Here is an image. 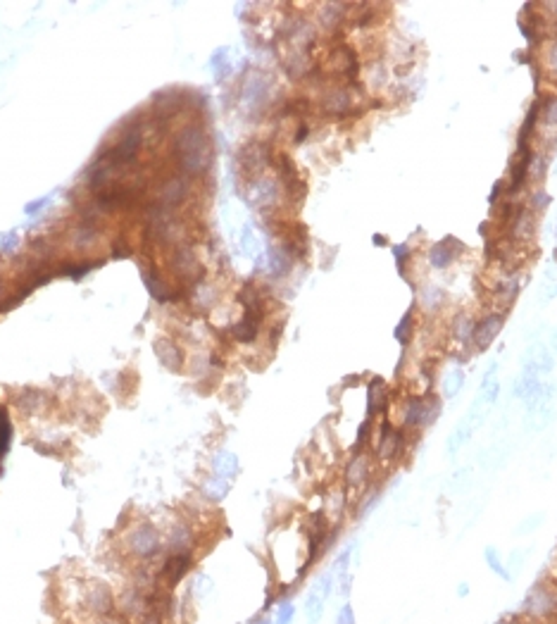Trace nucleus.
Masks as SVG:
<instances>
[{
  "mask_svg": "<svg viewBox=\"0 0 557 624\" xmlns=\"http://www.w3.org/2000/svg\"><path fill=\"white\" fill-rule=\"evenodd\" d=\"M460 250H462L460 241H455V238H445V241L436 243L434 248H431V253H429V262L434 265L436 270L448 267L450 262H455V258L460 255Z\"/></svg>",
  "mask_w": 557,
  "mask_h": 624,
  "instance_id": "obj_18",
  "label": "nucleus"
},
{
  "mask_svg": "<svg viewBox=\"0 0 557 624\" xmlns=\"http://www.w3.org/2000/svg\"><path fill=\"white\" fill-rule=\"evenodd\" d=\"M445 301V294L443 289H438V286H424L422 291V308L424 310H438Z\"/></svg>",
  "mask_w": 557,
  "mask_h": 624,
  "instance_id": "obj_28",
  "label": "nucleus"
},
{
  "mask_svg": "<svg viewBox=\"0 0 557 624\" xmlns=\"http://www.w3.org/2000/svg\"><path fill=\"white\" fill-rule=\"evenodd\" d=\"M150 610H153V596L134 579L117 591V615H122L129 624L141 622Z\"/></svg>",
  "mask_w": 557,
  "mask_h": 624,
  "instance_id": "obj_7",
  "label": "nucleus"
},
{
  "mask_svg": "<svg viewBox=\"0 0 557 624\" xmlns=\"http://www.w3.org/2000/svg\"><path fill=\"white\" fill-rule=\"evenodd\" d=\"M517 613L527 624H557V582L541 577L524 594Z\"/></svg>",
  "mask_w": 557,
  "mask_h": 624,
  "instance_id": "obj_4",
  "label": "nucleus"
},
{
  "mask_svg": "<svg viewBox=\"0 0 557 624\" xmlns=\"http://www.w3.org/2000/svg\"><path fill=\"white\" fill-rule=\"evenodd\" d=\"M555 582H557V577H555Z\"/></svg>",
  "mask_w": 557,
  "mask_h": 624,
  "instance_id": "obj_47",
  "label": "nucleus"
},
{
  "mask_svg": "<svg viewBox=\"0 0 557 624\" xmlns=\"http://www.w3.org/2000/svg\"><path fill=\"white\" fill-rule=\"evenodd\" d=\"M172 267L179 277H186V279H200L202 277V267L198 265V260H195L193 250L188 248V245L176 248L174 258H172Z\"/></svg>",
  "mask_w": 557,
  "mask_h": 624,
  "instance_id": "obj_17",
  "label": "nucleus"
},
{
  "mask_svg": "<svg viewBox=\"0 0 557 624\" xmlns=\"http://www.w3.org/2000/svg\"><path fill=\"white\" fill-rule=\"evenodd\" d=\"M52 398L45 391H41V388H22V391H17V398H15V405L19 408V412L29 415V417H36V415L45 412L50 408Z\"/></svg>",
  "mask_w": 557,
  "mask_h": 624,
  "instance_id": "obj_16",
  "label": "nucleus"
},
{
  "mask_svg": "<svg viewBox=\"0 0 557 624\" xmlns=\"http://www.w3.org/2000/svg\"><path fill=\"white\" fill-rule=\"evenodd\" d=\"M248 624H274V620H272L270 615H265V613H262V615H258V617H253V620L248 622Z\"/></svg>",
  "mask_w": 557,
  "mask_h": 624,
  "instance_id": "obj_41",
  "label": "nucleus"
},
{
  "mask_svg": "<svg viewBox=\"0 0 557 624\" xmlns=\"http://www.w3.org/2000/svg\"><path fill=\"white\" fill-rule=\"evenodd\" d=\"M93 624H129L127 620H124L122 615H108V617H103V620H98V622H93Z\"/></svg>",
  "mask_w": 557,
  "mask_h": 624,
  "instance_id": "obj_40",
  "label": "nucleus"
},
{
  "mask_svg": "<svg viewBox=\"0 0 557 624\" xmlns=\"http://www.w3.org/2000/svg\"><path fill=\"white\" fill-rule=\"evenodd\" d=\"M503 324H505V317L500 312H493V315L483 317V320L476 322L474 327V336H471V343H474L476 350H486L490 343L495 341V336L500 334Z\"/></svg>",
  "mask_w": 557,
  "mask_h": 624,
  "instance_id": "obj_15",
  "label": "nucleus"
},
{
  "mask_svg": "<svg viewBox=\"0 0 557 624\" xmlns=\"http://www.w3.org/2000/svg\"><path fill=\"white\" fill-rule=\"evenodd\" d=\"M162 536H165V553H195L198 536H195L193 526L186 519L172 522Z\"/></svg>",
  "mask_w": 557,
  "mask_h": 624,
  "instance_id": "obj_12",
  "label": "nucleus"
},
{
  "mask_svg": "<svg viewBox=\"0 0 557 624\" xmlns=\"http://www.w3.org/2000/svg\"><path fill=\"white\" fill-rule=\"evenodd\" d=\"M493 624H527V622L522 620L519 613H507V615H503L500 620H495Z\"/></svg>",
  "mask_w": 557,
  "mask_h": 624,
  "instance_id": "obj_39",
  "label": "nucleus"
},
{
  "mask_svg": "<svg viewBox=\"0 0 557 624\" xmlns=\"http://www.w3.org/2000/svg\"><path fill=\"white\" fill-rule=\"evenodd\" d=\"M293 620H296V606H293V601L284 598L274 613V624H293Z\"/></svg>",
  "mask_w": 557,
  "mask_h": 624,
  "instance_id": "obj_31",
  "label": "nucleus"
},
{
  "mask_svg": "<svg viewBox=\"0 0 557 624\" xmlns=\"http://www.w3.org/2000/svg\"><path fill=\"white\" fill-rule=\"evenodd\" d=\"M98 265H101V262H67L62 267V275L79 279V277H84L86 272H91L93 267H98Z\"/></svg>",
  "mask_w": 557,
  "mask_h": 624,
  "instance_id": "obj_33",
  "label": "nucleus"
},
{
  "mask_svg": "<svg viewBox=\"0 0 557 624\" xmlns=\"http://www.w3.org/2000/svg\"><path fill=\"white\" fill-rule=\"evenodd\" d=\"M326 601H329V596H326L324 591L314 584V587L310 589V594H307V598H305V617H307V622L317 624L319 620H322Z\"/></svg>",
  "mask_w": 557,
  "mask_h": 624,
  "instance_id": "obj_20",
  "label": "nucleus"
},
{
  "mask_svg": "<svg viewBox=\"0 0 557 624\" xmlns=\"http://www.w3.org/2000/svg\"><path fill=\"white\" fill-rule=\"evenodd\" d=\"M457 596H460V598H467L469 596V582H460V584H457Z\"/></svg>",
  "mask_w": 557,
  "mask_h": 624,
  "instance_id": "obj_42",
  "label": "nucleus"
},
{
  "mask_svg": "<svg viewBox=\"0 0 557 624\" xmlns=\"http://www.w3.org/2000/svg\"><path fill=\"white\" fill-rule=\"evenodd\" d=\"M322 110L331 117H345L355 112V83H336L322 96Z\"/></svg>",
  "mask_w": 557,
  "mask_h": 624,
  "instance_id": "obj_11",
  "label": "nucleus"
},
{
  "mask_svg": "<svg viewBox=\"0 0 557 624\" xmlns=\"http://www.w3.org/2000/svg\"><path fill=\"white\" fill-rule=\"evenodd\" d=\"M322 24L326 29H336L340 22H343V5H324L322 8Z\"/></svg>",
  "mask_w": 557,
  "mask_h": 624,
  "instance_id": "obj_30",
  "label": "nucleus"
},
{
  "mask_svg": "<svg viewBox=\"0 0 557 624\" xmlns=\"http://www.w3.org/2000/svg\"><path fill=\"white\" fill-rule=\"evenodd\" d=\"M546 62L550 64V69L557 71V38L546 45Z\"/></svg>",
  "mask_w": 557,
  "mask_h": 624,
  "instance_id": "obj_38",
  "label": "nucleus"
},
{
  "mask_svg": "<svg viewBox=\"0 0 557 624\" xmlns=\"http://www.w3.org/2000/svg\"><path fill=\"white\" fill-rule=\"evenodd\" d=\"M389 408H391L389 383H386L381 376H372L369 383H367V420L377 422L386 417Z\"/></svg>",
  "mask_w": 557,
  "mask_h": 624,
  "instance_id": "obj_13",
  "label": "nucleus"
},
{
  "mask_svg": "<svg viewBox=\"0 0 557 624\" xmlns=\"http://www.w3.org/2000/svg\"><path fill=\"white\" fill-rule=\"evenodd\" d=\"M541 522H543V515H532V517H527L522 524H517L515 534H519V536H524V534H532V531L536 529V526H541Z\"/></svg>",
  "mask_w": 557,
  "mask_h": 624,
  "instance_id": "obj_36",
  "label": "nucleus"
},
{
  "mask_svg": "<svg viewBox=\"0 0 557 624\" xmlns=\"http://www.w3.org/2000/svg\"><path fill=\"white\" fill-rule=\"evenodd\" d=\"M374 455L369 453V448L364 451H352L348 463L343 470V486L345 491H360L362 493L367 486H372V477H374Z\"/></svg>",
  "mask_w": 557,
  "mask_h": 624,
  "instance_id": "obj_9",
  "label": "nucleus"
},
{
  "mask_svg": "<svg viewBox=\"0 0 557 624\" xmlns=\"http://www.w3.org/2000/svg\"><path fill=\"white\" fill-rule=\"evenodd\" d=\"M393 253H396V258L403 262V258H408L410 250H408V245H396V248H393Z\"/></svg>",
  "mask_w": 557,
  "mask_h": 624,
  "instance_id": "obj_43",
  "label": "nucleus"
},
{
  "mask_svg": "<svg viewBox=\"0 0 557 624\" xmlns=\"http://www.w3.org/2000/svg\"><path fill=\"white\" fill-rule=\"evenodd\" d=\"M443 412V398L436 393H412L398 403V427L412 439L419 432L434 427Z\"/></svg>",
  "mask_w": 557,
  "mask_h": 624,
  "instance_id": "obj_3",
  "label": "nucleus"
},
{
  "mask_svg": "<svg viewBox=\"0 0 557 624\" xmlns=\"http://www.w3.org/2000/svg\"><path fill=\"white\" fill-rule=\"evenodd\" d=\"M226 491H229V482L226 479H219V477H209L207 479V484H205V496L209 498V500H222L226 496Z\"/></svg>",
  "mask_w": 557,
  "mask_h": 624,
  "instance_id": "obj_29",
  "label": "nucleus"
},
{
  "mask_svg": "<svg viewBox=\"0 0 557 624\" xmlns=\"http://www.w3.org/2000/svg\"><path fill=\"white\" fill-rule=\"evenodd\" d=\"M15 241H17V233H8V236H5V245H3V250H12V248H15V245H12Z\"/></svg>",
  "mask_w": 557,
  "mask_h": 624,
  "instance_id": "obj_44",
  "label": "nucleus"
},
{
  "mask_svg": "<svg viewBox=\"0 0 557 624\" xmlns=\"http://www.w3.org/2000/svg\"><path fill=\"white\" fill-rule=\"evenodd\" d=\"M548 83L557 91V71H550V74H548Z\"/></svg>",
  "mask_w": 557,
  "mask_h": 624,
  "instance_id": "obj_46",
  "label": "nucleus"
},
{
  "mask_svg": "<svg viewBox=\"0 0 557 624\" xmlns=\"http://www.w3.org/2000/svg\"><path fill=\"white\" fill-rule=\"evenodd\" d=\"M143 282H146V289L150 291V296H153L157 303L172 301V291H169V286L157 277L155 270H150V272L143 270Z\"/></svg>",
  "mask_w": 557,
  "mask_h": 624,
  "instance_id": "obj_21",
  "label": "nucleus"
},
{
  "mask_svg": "<svg viewBox=\"0 0 557 624\" xmlns=\"http://www.w3.org/2000/svg\"><path fill=\"white\" fill-rule=\"evenodd\" d=\"M153 350H155L157 360H160L169 372H181V369L186 367V353H183V348L174 339L162 336V339H157L153 343Z\"/></svg>",
  "mask_w": 557,
  "mask_h": 624,
  "instance_id": "obj_14",
  "label": "nucleus"
},
{
  "mask_svg": "<svg viewBox=\"0 0 557 624\" xmlns=\"http://www.w3.org/2000/svg\"><path fill=\"white\" fill-rule=\"evenodd\" d=\"M122 555L124 560L136 565H157L165 557V536L153 522H136L129 526L127 534L122 536Z\"/></svg>",
  "mask_w": 557,
  "mask_h": 624,
  "instance_id": "obj_1",
  "label": "nucleus"
},
{
  "mask_svg": "<svg viewBox=\"0 0 557 624\" xmlns=\"http://www.w3.org/2000/svg\"><path fill=\"white\" fill-rule=\"evenodd\" d=\"M174 158L186 177L205 174L209 167V158H212V146H209V136L205 134V129L198 125L183 127L174 141Z\"/></svg>",
  "mask_w": 557,
  "mask_h": 624,
  "instance_id": "obj_2",
  "label": "nucleus"
},
{
  "mask_svg": "<svg viewBox=\"0 0 557 624\" xmlns=\"http://www.w3.org/2000/svg\"><path fill=\"white\" fill-rule=\"evenodd\" d=\"M464 386V372L462 369H450V372H445L443 381H441V391H443V398H455L457 393L462 391Z\"/></svg>",
  "mask_w": 557,
  "mask_h": 624,
  "instance_id": "obj_25",
  "label": "nucleus"
},
{
  "mask_svg": "<svg viewBox=\"0 0 557 624\" xmlns=\"http://www.w3.org/2000/svg\"><path fill=\"white\" fill-rule=\"evenodd\" d=\"M336 624H357V615H355V608L348 603H343V606L338 608L336 613Z\"/></svg>",
  "mask_w": 557,
  "mask_h": 624,
  "instance_id": "obj_34",
  "label": "nucleus"
},
{
  "mask_svg": "<svg viewBox=\"0 0 557 624\" xmlns=\"http://www.w3.org/2000/svg\"><path fill=\"white\" fill-rule=\"evenodd\" d=\"M117 613V591L103 579H84L81 608L74 624H93L108 615Z\"/></svg>",
  "mask_w": 557,
  "mask_h": 624,
  "instance_id": "obj_5",
  "label": "nucleus"
},
{
  "mask_svg": "<svg viewBox=\"0 0 557 624\" xmlns=\"http://www.w3.org/2000/svg\"><path fill=\"white\" fill-rule=\"evenodd\" d=\"M374 460L379 465H393L401 463L403 455L408 453V444H410V434H405L396 422H391L389 417H381L379 422V429L374 434Z\"/></svg>",
  "mask_w": 557,
  "mask_h": 624,
  "instance_id": "obj_6",
  "label": "nucleus"
},
{
  "mask_svg": "<svg viewBox=\"0 0 557 624\" xmlns=\"http://www.w3.org/2000/svg\"><path fill=\"white\" fill-rule=\"evenodd\" d=\"M548 203H550V196L546 191H543V188H539V191H534V196H532V207H529V210L532 212H536V210H546L548 207Z\"/></svg>",
  "mask_w": 557,
  "mask_h": 624,
  "instance_id": "obj_37",
  "label": "nucleus"
},
{
  "mask_svg": "<svg viewBox=\"0 0 557 624\" xmlns=\"http://www.w3.org/2000/svg\"><path fill=\"white\" fill-rule=\"evenodd\" d=\"M236 474H239V458H236L234 453H222V455H217V460H214V477L231 482Z\"/></svg>",
  "mask_w": 557,
  "mask_h": 624,
  "instance_id": "obj_24",
  "label": "nucleus"
},
{
  "mask_svg": "<svg viewBox=\"0 0 557 624\" xmlns=\"http://www.w3.org/2000/svg\"><path fill=\"white\" fill-rule=\"evenodd\" d=\"M483 560H486L488 570L493 572L495 577H500L503 582H515L512 574L507 572V565L500 557V550H498V548H493V545H486V550H483Z\"/></svg>",
  "mask_w": 557,
  "mask_h": 624,
  "instance_id": "obj_23",
  "label": "nucleus"
},
{
  "mask_svg": "<svg viewBox=\"0 0 557 624\" xmlns=\"http://www.w3.org/2000/svg\"><path fill=\"white\" fill-rule=\"evenodd\" d=\"M539 120L546 127H557V96H548L539 103Z\"/></svg>",
  "mask_w": 557,
  "mask_h": 624,
  "instance_id": "obj_27",
  "label": "nucleus"
},
{
  "mask_svg": "<svg viewBox=\"0 0 557 624\" xmlns=\"http://www.w3.org/2000/svg\"><path fill=\"white\" fill-rule=\"evenodd\" d=\"M410 334H412V312H408V315L403 317V322L398 324V329H396V339L405 346V343L410 341Z\"/></svg>",
  "mask_w": 557,
  "mask_h": 624,
  "instance_id": "obj_35",
  "label": "nucleus"
},
{
  "mask_svg": "<svg viewBox=\"0 0 557 624\" xmlns=\"http://www.w3.org/2000/svg\"><path fill=\"white\" fill-rule=\"evenodd\" d=\"M45 203H48V198L38 200V203H31L29 207H26V212H29V214H34V212H38V210H41V205H45Z\"/></svg>",
  "mask_w": 557,
  "mask_h": 624,
  "instance_id": "obj_45",
  "label": "nucleus"
},
{
  "mask_svg": "<svg viewBox=\"0 0 557 624\" xmlns=\"http://www.w3.org/2000/svg\"><path fill=\"white\" fill-rule=\"evenodd\" d=\"M324 69L329 71L331 76H338V79H343L345 83H355L357 79V55L355 50L350 48V45H333V48L329 50V57H326V64Z\"/></svg>",
  "mask_w": 557,
  "mask_h": 624,
  "instance_id": "obj_10",
  "label": "nucleus"
},
{
  "mask_svg": "<svg viewBox=\"0 0 557 624\" xmlns=\"http://www.w3.org/2000/svg\"><path fill=\"white\" fill-rule=\"evenodd\" d=\"M291 270V255L284 248H272L270 250V272L274 277H284Z\"/></svg>",
  "mask_w": 557,
  "mask_h": 624,
  "instance_id": "obj_26",
  "label": "nucleus"
},
{
  "mask_svg": "<svg viewBox=\"0 0 557 624\" xmlns=\"http://www.w3.org/2000/svg\"><path fill=\"white\" fill-rule=\"evenodd\" d=\"M474 327H476V322L471 320L467 312H462V315L455 317L453 327H450V334H453V339L457 343L467 346V343H471V336H474Z\"/></svg>",
  "mask_w": 557,
  "mask_h": 624,
  "instance_id": "obj_22",
  "label": "nucleus"
},
{
  "mask_svg": "<svg viewBox=\"0 0 557 624\" xmlns=\"http://www.w3.org/2000/svg\"><path fill=\"white\" fill-rule=\"evenodd\" d=\"M195 567V553H165L157 565V587L174 591Z\"/></svg>",
  "mask_w": 557,
  "mask_h": 624,
  "instance_id": "obj_8",
  "label": "nucleus"
},
{
  "mask_svg": "<svg viewBox=\"0 0 557 624\" xmlns=\"http://www.w3.org/2000/svg\"><path fill=\"white\" fill-rule=\"evenodd\" d=\"M527 557H529V550H522V548H517V550H512V553H510L505 565H507V572L512 574V579L524 570V565H527Z\"/></svg>",
  "mask_w": 557,
  "mask_h": 624,
  "instance_id": "obj_32",
  "label": "nucleus"
},
{
  "mask_svg": "<svg viewBox=\"0 0 557 624\" xmlns=\"http://www.w3.org/2000/svg\"><path fill=\"white\" fill-rule=\"evenodd\" d=\"M188 193V181L183 177H172L167 179L160 188V205H165L172 210L174 205H179Z\"/></svg>",
  "mask_w": 557,
  "mask_h": 624,
  "instance_id": "obj_19",
  "label": "nucleus"
}]
</instances>
